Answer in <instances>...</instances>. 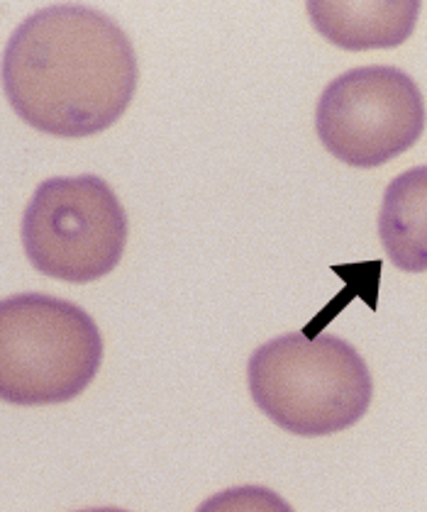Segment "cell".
Returning <instances> with one entry per match:
<instances>
[{"mask_svg": "<svg viewBox=\"0 0 427 512\" xmlns=\"http://www.w3.org/2000/svg\"><path fill=\"white\" fill-rule=\"evenodd\" d=\"M137 57L113 18L88 5H47L15 27L3 52V91L22 122L81 139L122 118L137 91Z\"/></svg>", "mask_w": 427, "mask_h": 512, "instance_id": "1", "label": "cell"}, {"mask_svg": "<svg viewBox=\"0 0 427 512\" xmlns=\"http://www.w3.org/2000/svg\"><path fill=\"white\" fill-rule=\"evenodd\" d=\"M247 386L257 408L298 437H327L357 425L374 395L369 366L352 344L301 332L254 349Z\"/></svg>", "mask_w": 427, "mask_h": 512, "instance_id": "2", "label": "cell"}, {"mask_svg": "<svg viewBox=\"0 0 427 512\" xmlns=\"http://www.w3.org/2000/svg\"><path fill=\"white\" fill-rule=\"evenodd\" d=\"M103 364V337L79 305L44 293L0 303V398L10 405L69 403Z\"/></svg>", "mask_w": 427, "mask_h": 512, "instance_id": "3", "label": "cell"}, {"mask_svg": "<svg viewBox=\"0 0 427 512\" xmlns=\"http://www.w3.org/2000/svg\"><path fill=\"white\" fill-rule=\"evenodd\" d=\"M127 213L103 178L54 176L37 186L22 213L20 239L37 271L66 283H91L120 264Z\"/></svg>", "mask_w": 427, "mask_h": 512, "instance_id": "4", "label": "cell"}, {"mask_svg": "<svg viewBox=\"0 0 427 512\" xmlns=\"http://www.w3.org/2000/svg\"><path fill=\"white\" fill-rule=\"evenodd\" d=\"M425 100L406 71L359 66L320 93L315 130L335 159L376 169L408 152L425 132Z\"/></svg>", "mask_w": 427, "mask_h": 512, "instance_id": "5", "label": "cell"}, {"mask_svg": "<svg viewBox=\"0 0 427 512\" xmlns=\"http://www.w3.org/2000/svg\"><path fill=\"white\" fill-rule=\"evenodd\" d=\"M310 20L315 30L347 52L366 49H393L413 35L420 15V0H379V3H352V0H308Z\"/></svg>", "mask_w": 427, "mask_h": 512, "instance_id": "6", "label": "cell"}, {"mask_svg": "<svg viewBox=\"0 0 427 512\" xmlns=\"http://www.w3.org/2000/svg\"><path fill=\"white\" fill-rule=\"evenodd\" d=\"M379 239L396 269L427 271V166L403 171L388 183L379 213Z\"/></svg>", "mask_w": 427, "mask_h": 512, "instance_id": "7", "label": "cell"}, {"mask_svg": "<svg viewBox=\"0 0 427 512\" xmlns=\"http://www.w3.org/2000/svg\"><path fill=\"white\" fill-rule=\"evenodd\" d=\"M196 512H296L266 486H235L210 495Z\"/></svg>", "mask_w": 427, "mask_h": 512, "instance_id": "8", "label": "cell"}, {"mask_svg": "<svg viewBox=\"0 0 427 512\" xmlns=\"http://www.w3.org/2000/svg\"><path fill=\"white\" fill-rule=\"evenodd\" d=\"M79 512H127V510H120V508H91V510H79Z\"/></svg>", "mask_w": 427, "mask_h": 512, "instance_id": "9", "label": "cell"}]
</instances>
